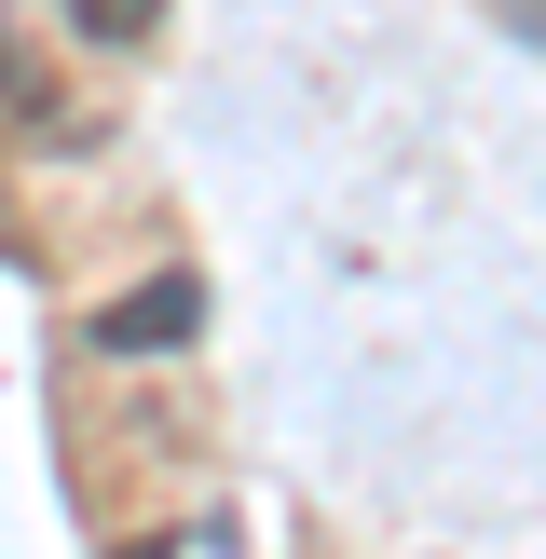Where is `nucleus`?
I'll list each match as a JSON object with an SVG mask.
<instances>
[{"instance_id":"2","label":"nucleus","mask_w":546,"mask_h":559,"mask_svg":"<svg viewBox=\"0 0 546 559\" xmlns=\"http://www.w3.org/2000/svg\"><path fill=\"white\" fill-rule=\"evenodd\" d=\"M69 27L123 55V41H151V27H164V0H69Z\"/></svg>"},{"instance_id":"1","label":"nucleus","mask_w":546,"mask_h":559,"mask_svg":"<svg viewBox=\"0 0 546 559\" xmlns=\"http://www.w3.org/2000/svg\"><path fill=\"white\" fill-rule=\"evenodd\" d=\"M191 314H205V287H191V273H164V287H123L96 314V342L109 355H164V342H191Z\"/></svg>"},{"instance_id":"3","label":"nucleus","mask_w":546,"mask_h":559,"mask_svg":"<svg viewBox=\"0 0 546 559\" xmlns=\"http://www.w3.org/2000/svg\"><path fill=\"white\" fill-rule=\"evenodd\" d=\"M0 109H41V82L14 69V41H0Z\"/></svg>"},{"instance_id":"4","label":"nucleus","mask_w":546,"mask_h":559,"mask_svg":"<svg viewBox=\"0 0 546 559\" xmlns=\"http://www.w3.org/2000/svg\"><path fill=\"white\" fill-rule=\"evenodd\" d=\"M109 559H164V546H109Z\"/></svg>"}]
</instances>
